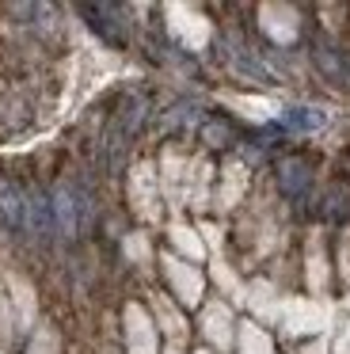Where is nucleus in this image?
Listing matches in <instances>:
<instances>
[{
    "mask_svg": "<svg viewBox=\"0 0 350 354\" xmlns=\"http://www.w3.org/2000/svg\"><path fill=\"white\" fill-rule=\"evenodd\" d=\"M0 209L8 214V221H19V191L8 179H0Z\"/></svg>",
    "mask_w": 350,
    "mask_h": 354,
    "instance_id": "nucleus-1",
    "label": "nucleus"
},
{
    "mask_svg": "<svg viewBox=\"0 0 350 354\" xmlns=\"http://www.w3.org/2000/svg\"><path fill=\"white\" fill-rule=\"evenodd\" d=\"M289 126H301V130H316V126H324V115H316V111H289Z\"/></svg>",
    "mask_w": 350,
    "mask_h": 354,
    "instance_id": "nucleus-3",
    "label": "nucleus"
},
{
    "mask_svg": "<svg viewBox=\"0 0 350 354\" xmlns=\"http://www.w3.org/2000/svg\"><path fill=\"white\" fill-rule=\"evenodd\" d=\"M57 221H61V232L76 229V214H73V198H68V191H57Z\"/></svg>",
    "mask_w": 350,
    "mask_h": 354,
    "instance_id": "nucleus-2",
    "label": "nucleus"
}]
</instances>
